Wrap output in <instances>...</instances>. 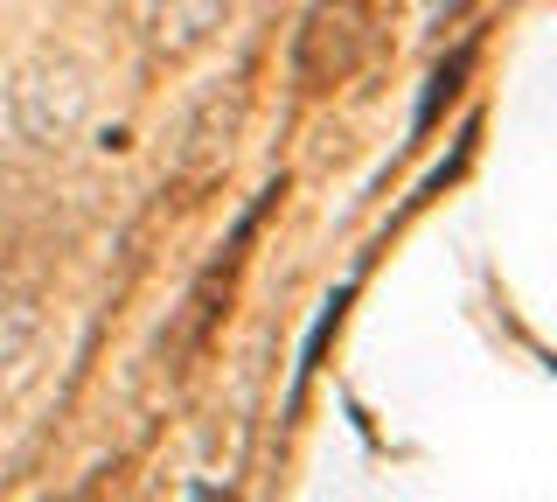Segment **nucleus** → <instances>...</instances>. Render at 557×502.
Masks as SVG:
<instances>
[{
    "mask_svg": "<svg viewBox=\"0 0 557 502\" xmlns=\"http://www.w3.org/2000/svg\"><path fill=\"white\" fill-rule=\"evenodd\" d=\"M231 0H153V57L161 63H188L216 42Z\"/></svg>",
    "mask_w": 557,
    "mask_h": 502,
    "instance_id": "nucleus-4",
    "label": "nucleus"
},
{
    "mask_svg": "<svg viewBox=\"0 0 557 502\" xmlns=\"http://www.w3.org/2000/svg\"><path fill=\"white\" fill-rule=\"evenodd\" d=\"M42 370V315L28 301H0V391H22Z\"/></svg>",
    "mask_w": 557,
    "mask_h": 502,
    "instance_id": "nucleus-5",
    "label": "nucleus"
},
{
    "mask_svg": "<svg viewBox=\"0 0 557 502\" xmlns=\"http://www.w3.org/2000/svg\"><path fill=\"white\" fill-rule=\"evenodd\" d=\"M237 133H244V84H223V91H209L196 112H188L182 126V154H174V175L188 188L196 182H216L223 168H231L237 154Z\"/></svg>",
    "mask_w": 557,
    "mask_h": 502,
    "instance_id": "nucleus-3",
    "label": "nucleus"
},
{
    "mask_svg": "<svg viewBox=\"0 0 557 502\" xmlns=\"http://www.w3.org/2000/svg\"><path fill=\"white\" fill-rule=\"evenodd\" d=\"M362 42H370V0H313L293 42V77L307 91H335L356 77Z\"/></svg>",
    "mask_w": 557,
    "mask_h": 502,
    "instance_id": "nucleus-2",
    "label": "nucleus"
},
{
    "mask_svg": "<svg viewBox=\"0 0 557 502\" xmlns=\"http://www.w3.org/2000/svg\"><path fill=\"white\" fill-rule=\"evenodd\" d=\"M91 63L70 57V49H35L8 84V119L28 147H70L91 119Z\"/></svg>",
    "mask_w": 557,
    "mask_h": 502,
    "instance_id": "nucleus-1",
    "label": "nucleus"
}]
</instances>
